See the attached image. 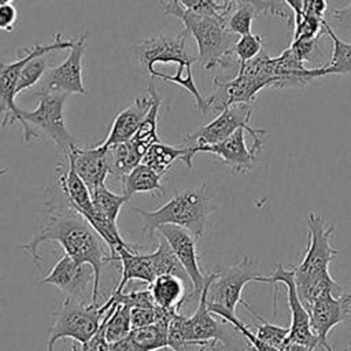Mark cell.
<instances>
[{
	"instance_id": "5b68a950",
	"label": "cell",
	"mask_w": 351,
	"mask_h": 351,
	"mask_svg": "<svg viewBox=\"0 0 351 351\" xmlns=\"http://www.w3.org/2000/svg\"><path fill=\"white\" fill-rule=\"evenodd\" d=\"M256 261L250 256H243L240 262L232 266H221L207 277V307L221 317L222 314L236 315V307L243 303L241 298L244 287L255 281Z\"/></svg>"
},
{
	"instance_id": "d6a6232c",
	"label": "cell",
	"mask_w": 351,
	"mask_h": 351,
	"mask_svg": "<svg viewBox=\"0 0 351 351\" xmlns=\"http://www.w3.org/2000/svg\"><path fill=\"white\" fill-rule=\"evenodd\" d=\"M151 77H159L165 81L174 82V84L185 88L193 96L195 103H196V108L202 114L207 112V110H206V97L202 96V93L199 92V89L195 84L193 74H192V64H177V70H176L174 74H165V73L154 70Z\"/></svg>"
},
{
	"instance_id": "ee69618b",
	"label": "cell",
	"mask_w": 351,
	"mask_h": 351,
	"mask_svg": "<svg viewBox=\"0 0 351 351\" xmlns=\"http://www.w3.org/2000/svg\"><path fill=\"white\" fill-rule=\"evenodd\" d=\"M293 12H295V22H299L303 16V3L304 0H282Z\"/></svg>"
},
{
	"instance_id": "8d00e7d4",
	"label": "cell",
	"mask_w": 351,
	"mask_h": 351,
	"mask_svg": "<svg viewBox=\"0 0 351 351\" xmlns=\"http://www.w3.org/2000/svg\"><path fill=\"white\" fill-rule=\"evenodd\" d=\"M263 51V40L258 34H244L240 36L233 47V53L239 60V66L254 59Z\"/></svg>"
},
{
	"instance_id": "b9f144b4",
	"label": "cell",
	"mask_w": 351,
	"mask_h": 351,
	"mask_svg": "<svg viewBox=\"0 0 351 351\" xmlns=\"http://www.w3.org/2000/svg\"><path fill=\"white\" fill-rule=\"evenodd\" d=\"M330 18L341 27H351V0L344 8H333L330 11Z\"/></svg>"
},
{
	"instance_id": "7c38bea8",
	"label": "cell",
	"mask_w": 351,
	"mask_h": 351,
	"mask_svg": "<svg viewBox=\"0 0 351 351\" xmlns=\"http://www.w3.org/2000/svg\"><path fill=\"white\" fill-rule=\"evenodd\" d=\"M88 33H84L75 38L74 45L69 49L67 58L58 66H52L47 70L40 81V89L56 90L63 93L85 95L86 89L82 82V60L86 48Z\"/></svg>"
},
{
	"instance_id": "cb8c5ba5",
	"label": "cell",
	"mask_w": 351,
	"mask_h": 351,
	"mask_svg": "<svg viewBox=\"0 0 351 351\" xmlns=\"http://www.w3.org/2000/svg\"><path fill=\"white\" fill-rule=\"evenodd\" d=\"M147 92L152 97V104L141 122L140 128L137 129L136 134L130 138L132 143L136 145V148L140 151V154L144 156L147 149L155 144L159 143V134H158V125H159V114L162 107V97L159 96V92L155 88V84L152 80H149L147 85Z\"/></svg>"
},
{
	"instance_id": "6da1fadb",
	"label": "cell",
	"mask_w": 351,
	"mask_h": 351,
	"mask_svg": "<svg viewBox=\"0 0 351 351\" xmlns=\"http://www.w3.org/2000/svg\"><path fill=\"white\" fill-rule=\"evenodd\" d=\"M48 219L44 226L27 241L21 244V248L32 255V259L38 269L43 256L38 250L47 241H56L62 250L78 263H89L93 267L95 278L92 285L90 303H97L100 295V274L103 266L111 262L110 248L90 223L73 207H58L51 202L45 203Z\"/></svg>"
},
{
	"instance_id": "4316f807",
	"label": "cell",
	"mask_w": 351,
	"mask_h": 351,
	"mask_svg": "<svg viewBox=\"0 0 351 351\" xmlns=\"http://www.w3.org/2000/svg\"><path fill=\"white\" fill-rule=\"evenodd\" d=\"M176 314L151 325L133 328L129 333V339L143 351H158L169 347V326Z\"/></svg>"
},
{
	"instance_id": "9c48e42d",
	"label": "cell",
	"mask_w": 351,
	"mask_h": 351,
	"mask_svg": "<svg viewBox=\"0 0 351 351\" xmlns=\"http://www.w3.org/2000/svg\"><path fill=\"white\" fill-rule=\"evenodd\" d=\"M307 248L299 265L293 266L295 282L310 280L315 276L328 273L329 263L337 255V251L330 245L329 240L335 228L328 225L321 213L310 211L307 217Z\"/></svg>"
},
{
	"instance_id": "83f0119b",
	"label": "cell",
	"mask_w": 351,
	"mask_h": 351,
	"mask_svg": "<svg viewBox=\"0 0 351 351\" xmlns=\"http://www.w3.org/2000/svg\"><path fill=\"white\" fill-rule=\"evenodd\" d=\"M106 154H107L110 174L117 176L119 178H122L129 171H132L143 160V155L132 143V140L108 145Z\"/></svg>"
},
{
	"instance_id": "ac0fdd59",
	"label": "cell",
	"mask_w": 351,
	"mask_h": 351,
	"mask_svg": "<svg viewBox=\"0 0 351 351\" xmlns=\"http://www.w3.org/2000/svg\"><path fill=\"white\" fill-rule=\"evenodd\" d=\"M191 147V145H189ZM193 152H208L218 156L225 165H228L233 174L250 173L255 165L256 154L245 144V130L237 129L228 138L211 144L192 147Z\"/></svg>"
},
{
	"instance_id": "3957f363",
	"label": "cell",
	"mask_w": 351,
	"mask_h": 351,
	"mask_svg": "<svg viewBox=\"0 0 351 351\" xmlns=\"http://www.w3.org/2000/svg\"><path fill=\"white\" fill-rule=\"evenodd\" d=\"M166 15L181 21L197 44V62L206 70L219 67H239L233 47L240 36L229 30L223 15H202L186 11L177 4L163 7Z\"/></svg>"
},
{
	"instance_id": "ba28073f",
	"label": "cell",
	"mask_w": 351,
	"mask_h": 351,
	"mask_svg": "<svg viewBox=\"0 0 351 351\" xmlns=\"http://www.w3.org/2000/svg\"><path fill=\"white\" fill-rule=\"evenodd\" d=\"M251 114H252V108L250 104L228 106L221 112H218V115L211 122L200 126L192 133L185 134L184 144L191 147L211 145L228 138L237 129H244L251 134L252 137L251 149L258 155L263 147V141L261 136L265 134L266 130L254 129L250 126Z\"/></svg>"
},
{
	"instance_id": "4dcf8cb0",
	"label": "cell",
	"mask_w": 351,
	"mask_h": 351,
	"mask_svg": "<svg viewBox=\"0 0 351 351\" xmlns=\"http://www.w3.org/2000/svg\"><path fill=\"white\" fill-rule=\"evenodd\" d=\"M90 195H92V202H93V210L103 218L117 223L118 214H119L122 206L129 199L123 193L118 195V193L111 192L104 184H101L96 189H93L90 192Z\"/></svg>"
},
{
	"instance_id": "1f68e13d",
	"label": "cell",
	"mask_w": 351,
	"mask_h": 351,
	"mask_svg": "<svg viewBox=\"0 0 351 351\" xmlns=\"http://www.w3.org/2000/svg\"><path fill=\"white\" fill-rule=\"evenodd\" d=\"M52 52H47V53H37L34 56H32L22 67L19 78H18V84H16V89L15 93L19 95L23 90L32 89L34 88L37 84H40V81L43 80L44 74L47 73V70L51 66V55Z\"/></svg>"
},
{
	"instance_id": "8fae6325",
	"label": "cell",
	"mask_w": 351,
	"mask_h": 351,
	"mask_svg": "<svg viewBox=\"0 0 351 351\" xmlns=\"http://www.w3.org/2000/svg\"><path fill=\"white\" fill-rule=\"evenodd\" d=\"M189 32L182 26L174 34H158L133 44L132 51L148 77L154 73L155 63L193 64L197 59L189 55L186 40Z\"/></svg>"
},
{
	"instance_id": "9a60e30c",
	"label": "cell",
	"mask_w": 351,
	"mask_h": 351,
	"mask_svg": "<svg viewBox=\"0 0 351 351\" xmlns=\"http://www.w3.org/2000/svg\"><path fill=\"white\" fill-rule=\"evenodd\" d=\"M310 322L314 333L318 336L319 346L325 351H333L329 346V332L351 317V293H326L318 298L308 308Z\"/></svg>"
},
{
	"instance_id": "277c9868",
	"label": "cell",
	"mask_w": 351,
	"mask_h": 351,
	"mask_svg": "<svg viewBox=\"0 0 351 351\" xmlns=\"http://www.w3.org/2000/svg\"><path fill=\"white\" fill-rule=\"evenodd\" d=\"M66 97L67 93L63 92L38 89L37 107L32 111L21 110L25 143L40 138V134L34 130L36 128L49 137L64 156L67 155L69 149L77 143L64 122Z\"/></svg>"
},
{
	"instance_id": "ab89813d",
	"label": "cell",
	"mask_w": 351,
	"mask_h": 351,
	"mask_svg": "<svg viewBox=\"0 0 351 351\" xmlns=\"http://www.w3.org/2000/svg\"><path fill=\"white\" fill-rule=\"evenodd\" d=\"M18 21V10L14 4L0 5V30L12 32Z\"/></svg>"
},
{
	"instance_id": "e0dca14e",
	"label": "cell",
	"mask_w": 351,
	"mask_h": 351,
	"mask_svg": "<svg viewBox=\"0 0 351 351\" xmlns=\"http://www.w3.org/2000/svg\"><path fill=\"white\" fill-rule=\"evenodd\" d=\"M106 152L107 147L99 144L88 147L74 144L66 155L67 162L74 167L90 192L104 184L106 177L110 174Z\"/></svg>"
},
{
	"instance_id": "74e56055",
	"label": "cell",
	"mask_w": 351,
	"mask_h": 351,
	"mask_svg": "<svg viewBox=\"0 0 351 351\" xmlns=\"http://www.w3.org/2000/svg\"><path fill=\"white\" fill-rule=\"evenodd\" d=\"M159 3L163 7L177 4L186 11H192L202 15H223L225 16V10L218 3V0H159Z\"/></svg>"
},
{
	"instance_id": "7a4b0ae2",
	"label": "cell",
	"mask_w": 351,
	"mask_h": 351,
	"mask_svg": "<svg viewBox=\"0 0 351 351\" xmlns=\"http://www.w3.org/2000/svg\"><path fill=\"white\" fill-rule=\"evenodd\" d=\"M214 191L206 182H202L195 188L177 192L155 211L143 208H133V211L141 215V232L147 237H151L162 225H174L200 240L206 234L210 217L214 213Z\"/></svg>"
},
{
	"instance_id": "30bf717a",
	"label": "cell",
	"mask_w": 351,
	"mask_h": 351,
	"mask_svg": "<svg viewBox=\"0 0 351 351\" xmlns=\"http://www.w3.org/2000/svg\"><path fill=\"white\" fill-rule=\"evenodd\" d=\"M255 282L277 284L282 282L287 288V299L291 311L289 335L287 343H299L307 346L311 350L319 347L318 336L314 333L310 322V315L299 299L295 285V270L293 266H284L281 263L276 265L269 276H258Z\"/></svg>"
},
{
	"instance_id": "f35d334b",
	"label": "cell",
	"mask_w": 351,
	"mask_h": 351,
	"mask_svg": "<svg viewBox=\"0 0 351 351\" xmlns=\"http://www.w3.org/2000/svg\"><path fill=\"white\" fill-rule=\"evenodd\" d=\"M74 351H110V343L106 339L104 333V321H101V325L99 330L84 344H80V350L73 347Z\"/></svg>"
},
{
	"instance_id": "f546056e",
	"label": "cell",
	"mask_w": 351,
	"mask_h": 351,
	"mask_svg": "<svg viewBox=\"0 0 351 351\" xmlns=\"http://www.w3.org/2000/svg\"><path fill=\"white\" fill-rule=\"evenodd\" d=\"M104 333L110 344L123 340L132 330L130 307L126 304H111L104 318Z\"/></svg>"
},
{
	"instance_id": "5bb4252c",
	"label": "cell",
	"mask_w": 351,
	"mask_h": 351,
	"mask_svg": "<svg viewBox=\"0 0 351 351\" xmlns=\"http://www.w3.org/2000/svg\"><path fill=\"white\" fill-rule=\"evenodd\" d=\"M156 232H159L160 236L169 243L181 266L186 271L192 284V293L189 298L199 300L208 274H204L199 265V255L196 251L197 240L188 230L174 225H162L156 229Z\"/></svg>"
},
{
	"instance_id": "2e32d148",
	"label": "cell",
	"mask_w": 351,
	"mask_h": 351,
	"mask_svg": "<svg viewBox=\"0 0 351 351\" xmlns=\"http://www.w3.org/2000/svg\"><path fill=\"white\" fill-rule=\"evenodd\" d=\"M93 278V267L89 263H78L69 255H63L40 284L55 285L66 296L84 300L86 288Z\"/></svg>"
},
{
	"instance_id": "bcb514c9",
	"label": "cell",
	"mask_w": 351,
	"mask_h": 351,
	"mask_svg": "<svg viewBox=\"0 0 351 351\" xmlns=\"http://www.w3.org/2000/svg\"><path fill=\"white\" fill-rule=\"evenodd\" d=\"M15 0H0V5H5V4H14Z\"/></svg>"
},
{
	"instance_id": "7402d4cb",
	"label": "cell",
	"mask_w": 351,
	"mask_h": 351,
	"mask_svg": "<svg viewBox=\"0 0 351 351\" xmlns=\"http://www.w3.org/2000/svg\"><path fill=\"white\" fill-rule=\"evenodd\" d=\"M195 152L189 145H167L162 141L152 144L143 156L141 163L147 165L159 174H165L176 160H182L188 170L192 169Z\"/></svg>"
},
{
	"instance_id": "7bdbcfd3",
	"label": "cell",
	"mask_w": 351,
	"mask_h": 351,
	"mask_svg": "<svg viewBox=\"0 0 351 351\" xmlns=\"http://www.w3.org/2000/svg\"><path fill=\"white\" fill-rule=\"evenodd\" d=\"M110 351H143V350H140L128 336L123 340H119L117 343L110 344Z\"/></svg>"
},
{
	"instance_id": "ffe728a7",
	"label": "cell",
	"mask_w": 351,
	"mask_h": 351,
	"mask_svg": "<svg viewBox=\"0 0 351 351\" xmlns=\"http://www.w3.org/2000/svg\"><path fill=\"white\" fill-rule=\"evenodd\" d=\"M141 245L132 244L129 247H119L117 250L115 261L121 262V281L112 292H122L128 282L132 280H138L147 282L148 285L154 282L158 277L151 262L148 254L140 252Z\"/></svg>"
},
{
	"instance_id": "44dd1931",
	"label": "cell",
	"mask_w": 351,
	"mask_h": 351,
	"mask_svg": "<svg viewBox=\"0 0 351 351\" xmlns=\"http://www.w3.org/2000/svg\"><path fill=\"white\" fill-rule=\"evenodd\" d=\"M56 171L59 174L58 184L60 192L66 197L67 204L73 207L75 211H78L84 218L90 215L93 213L90 191L86 186V184L81 180V177L77 174L74 167L70 163L67 167L60 165V167H56Z\"/></svg>"
},
{
	"instance_id": "e575fe53",
	"label": "cell",
	"mask_w": 351,
	"mask_h": 351,
	"mask_svg": "<svg viewBox=\"0 0 351 351\" xmlns=\"http://www.w3.org/2000/svg\"><path fill=\"white\" fill-rule=\"evenodd\" d=\"M218 3L223 7L225 16L233 7L239 4H251L256 10L258 15H276L287 19L288 23H291V16L281 4V0H218Z\"/></svg>"
},
{
	"instance_id": "484cf974",
	"label": "cell",
	"mask_w": 351,
	"mask_h": 351,
	"mask_svg": "<svg viewBox=\"0 0 351 351\" xmlns=\"http://www.w3.org/2000/svg\"><path fill=\"white\" fill-rule=\"evenodd\" d=\"M122 192L130 199L134 193H152L158 192L165 196V188L162 185V174L156 173L144 163L137 165L122 178Z\"/></svg>"
},
{
	"instance_id": "f6af8a7d",
	"label": "cell",
	"mask_w": 351,
	"mask_h": 351,
	"mask_svg": "<svg viewBox=\"0 0 351 351\" xmlns=\"http://www.w3.org/2000/svg\"><path fill=\"white\" fill-rule=\"evenodd\" d=\"M281 351H315V350H311L307 346H303L299 343H287Z\"/></svg>"
},
{
	"instance_id": "836d02e7",
	"label": "cell",
	"mask_w": 351,
	"mask_h": 351,
	"mask_svg": "<svg viewBox=\"0 0 351 351\" xmlns=\"http://www.w3.org/2000/svg\"><path fill=\"white\" fill-rule=\"evenodd\" d=\"M241 304L245 306L251 311V314L256 318V321L259 322V324H256V332H255L256 337L273 347L282 350V347L287 344V339L289 335V326L288 328L280 326V325H276L273 322L263 319L245 300Z\"/></svg>"
},
{
	"instance_id": "52a82bcc",
	"label": "cell",
	"mask_w": 351,
	"mask_h": 351,
	"mask_svg": "<svg viewBox=\"0 0 351 351\" xmlns=\"http://www.w3.org/2000/svg\"><path fill=\"white\" fill-rule=\"evenodd\" d=\"M75 38L66 40L60 33L55 34V38L51 44H36L30 48H22L18 59L4 63L0 62V117H1V128L5 129L14 122H19L23 126V119L21 117V108L15 103V89L18 84V78L23 64L37 53L56 52L63 49H70Z\"/></svg>"
},
{
	"instance_id": "4fadbf2b",
	"label": "cell",
	"mask_w": 351,
	"mask_h": 351,
	"mask_svg": "<svg viewBox=\"0 0 351 351\" xmlns=\"http://www.w3.org/2000/svg\"><path fill=\"white\" fill-rule=\"evenodd\" d=\"M213 93L206 97V110L221 112L225 107L232 104H250L255 100L259 90L267 88L266 84L255 75L237 70V75L232 80L222 81L214 78Z\"/></svg>"
},
{
	"instance_id": "603a6c76",
	"label": "cell",
	"mask_w": 351,
	"mask_h": 351,
	"mask_svg": "<svg viewBox=\"0 0 351 351\" xmlns=\"http://www.w3.org/2000/svg\"><path fill=\"white\" fill-rule=\"evenodd\" d=\"M154 302L158 307L166 310L181 311V306L188 300L186 282L174 274L158 276L152 284H149Z\"/></svg>"
},
{
	"instance_id": "d6986e66",
	"label": "cell",
	"mask_w": 351,
	"mask_h": 351,
	"mask_svg": "<svg viewBox=\"0 0 351 351\" xmlns=\"http://www.w3.org/2000/svg\"><path fill=\"white\" fill-rule=\"evenodd\" d=\"M151 104L152 97L148 92L145 96L136 97L130 106H128L114 117L107 137L100 141L99 145L108 147L112 144L129 141L136 134L137 129L144 121Z\"/></svg>"
},
{
	"instance_id": "7dc6e473",
	"label": "cell",
	"mask_w": 351,
	"mask_h": 351,
	"mask_svg": "<svg viewBox=\"0 0 351 351\" xmlns=\"http://www.w3.org/2000/svg\"><path fill=\"white\" fill-rule=\"evenodd\" d=\"M7 171H8L7 167H0V176H4Z\"/></svg>"
},
{
	"instance_id": "8992f818",
	"label": "cell",
	"mask_w": 351,
	"mask_h": 351,
	"mask_svg": "<svg viewBox=\"0 0 351 351\" xmlns=\"http://www.w3.org/2000/svg\"><path fill=\"white\" fill-rule=\"evenodd\" d=\"M106 313L96 303L86 304L81 299L64 296L53 313V325L48 332L47 351H55L60 339H73L80 344L86 343L100 328Z\"/></svg>"
},
{
	"instance_id": "60d3db41",
	"label": "cell",
	"mask_w": 351,
	"mask_h": 351,
	"mask_svg": "<svg viewBox=\"0 0 351 351\" xmlns=\"http://www.w3.org/2000/svg\"><path fill=\"white\" fill-rule=\"evenodd\" d=\"M326 10H328L326 0H304L303 3V14L311 15L319 19H324Z\"/></svg>"
},
{
	"instance_id": "d4e9b609",
	"label": "cell",
	"mask_w": 351,
	"mask_h": 351,
	"mask_svg": "<svg viewBox=\"0 0 351 351\" xmlns=\"http://www.w3.org/2000/svg\"><path fill=\"white\" fill-rule=\"evenodd\" d=\"M322 26L325 33L330 37L333 44V51L330 60L325 64H321L318 67H311V75L313 78H321L328 77L333 74H350L351 73V43H346L340 40L336 33L332 30L329 23L324 19Z\"/></svg>"
},
{
	"instance_id": "f1b7e54d",
	"label": "cell",
	"mask_w": 351,
	"mask_h": 351,
	"mask_svg": "<svg viewBox=\"0 0 351 351\" xmlns=\"http://www.w3.org/2000/svg\"><path fill=\"white\" fill-rule=\"evenodd\" d=\"M149 262L156 273V276H162V274H174L181 277L186 284H191V280L186 274V271L184 270V267L181 266L180 261L177 259L174 251L171 250V247L169 245V243L160 236L158 247L155 251L148 254Z\"/></svg>"
},
{
	"instance_id": "d590c367",
	"label": "cell",
	"mask_w": 351,
	"mask_h": 351,
	"mask_svg": "<svg viewBox=\"0 0 351 351\" xmlns=\"http://www.w3.org/2000/svg\"><path fill=\"white\" fill-rule=\"evenodd\" d=\"M258 12L251 4H239L228 12L226 25L229 30L237 36L250 34L252 21Z\"/></svg>"
}]
</instances>
